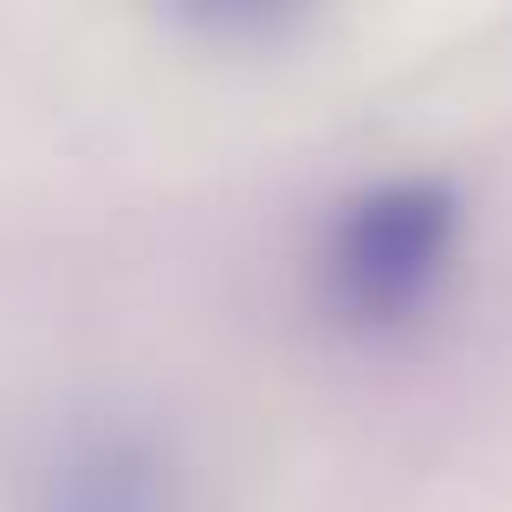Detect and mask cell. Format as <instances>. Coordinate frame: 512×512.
<instances>
[{
    "label": "cell",
    "instance_id": "6da1fadb",
    "mask_svg": "<svg viewBox=\"0 0 512 512\" xmlns=\"http://www.w3.org/2000/svg\"><path fill=\"white\" fill-rule=\"evenodd\" d=\"M461 208L435 182H383L357 195L325 234V299L344 325H409L441 292Z\"/></svg>",
    "mask_w": 512,
    "mask_h": 512
},
{
    "label": "cell",
    "instance_id": "7a4b0ae2",
    "mask_svg": "<svg viewBox=\"0 0 512 512\" xmlns=\"http://www.w3.org/2000/svg\"><path fill=\"white\" fill-rule=\"evenodd\" d=\"M26 467L20 512H188L182 461L137 415H72Z\"/></svg>",
    "mask_w": 512,
    "mask_h": 512
}]
</instances>
